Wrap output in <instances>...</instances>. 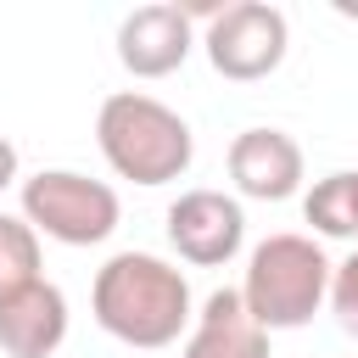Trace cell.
<instances>
[{
	"instance_id": "obj_5",
	"label": "cell",
	"mask_w": 358,
	"mask_h": 358,
	"mask_svg": "<svg viewBox=\"0 0 358 358\" xmlns=\"http://www.w3.org/2000/svg\"><path fill=\"white\" fill-rule=\"evenodd\" d=\"M285 45H291V22H285V11L268 6V0H235V6L207 11L201 50H207L213 73H224V78H235V84L268 78V73L285 62Z\"/></svg>"
},
{
	"instance_id": "obj_13",
	"label": "cell",
	"mask_w": 358,
	"mask_h": 358,
	"mask_svg": "<svg viewBox=\"0 0 358 358\" xmlns=\"http://www.w3.org/2000/svg\"><path fill=\"white\" fill-rule=\"evenodd\" d=\"M6 185H17V145L0 134V190H6Z\"/></svg>"
},
{
	"instance_id": "obj_2",
	"label": "cell",
	"mask_w": 358,
	"mask_h": 358,
	"mask_svg": "<svg viewBox=\"0 0 358 358\" xmlns=\"http://www.w3.org/2000/svg\"><path fill=\"white\" fill-rule=\"evenodd\" d=\"M95 145H101L106 168L129 185H173L196 157L190 123L145 90H117L101 101Z\"/></svg>"
},
{
	"instance_id": "obj_11",
	"label": "cell",
	"mask_w": 358,
	"mask_h": 358,
	"mask_svg": "<svg viewBox=\"0 0 358 358\" xmlns=\"http://www.w3.org/2000/svg\"><path fill=\"white\" fill-rule=\"evenodd\" d=\"M39 229L17 213H0V302L39 285Z\"/></svg>"
},
{
	"instance_id": "obj_3",
	"label": "cell",
	"mask_w": 358,
	"mask_h": 358,
	"mask_svg": "<svg viewBox=\"0 0 358 358\" xmlns=\"http://www.w3.org/2000/svg\"><path fill=\"white\" fill-rule=\"evenodd\" d=\"M330 274L336 263L324 257V246L313 235H268L252 246L246 257V280L241 296L252 308V319L274 336V330H302L324 302H330Z\"/></svg>"
},
{
	"instance_id": "obj_12",
	"label": "cell",
	"mask_w": 358,
	"mask_h": 358,
	"mask_svg": "<svg viewBox=\"0 0 358 358\" xmlns=\"http://www.w3.org/2000/svg\"><path fill=\"white\" fill-rule=\"evenodd\" d=\"M330 313H336V324L347 330V336H358V246L336 263V274H330Z\"/></svg>"
},
{
	"instance_id": "obj_6",
	"label": "cell",
	"mask_w": 358,
	"mask_h": 358,
	"mask_svg": "<svg viewBox=\"0 0 358 358\" xmlns=\"http://www.w3.org/2000/svg\"><path fill=\"white\" fill-rule=\"evenodd\" d=\"M168 246L196 268H224L246 246V213L224 190H185L168 207Z\"/></svg>"
},
{
	"instance_id": "obj_7",
	"label": "cell",
	"mask_w": 358,
	"mask_h": 358,
	"mask_svg": "<svg viewBox=\"0 0 358 358\" xmlns=\"http://www.w3.org/2000/svg\"><path fill=\"white\" fill-rule=\"evenodd\" d=\"M196 50V22L185 6L173 0H151V6H134L123 22H117V62L134 73V78H168L185 67V56Z\"/></svg>"
},
{
	"instance_id": "obj_9",
	"label": "cell",
	"mask_w": 358,
	"mask_h": 358,
	"mask_svg": "<svg viewBox=\"0 0 358 358\" xmlns=\"http://www.w3.org/2000/svg\"><path fill=\"white\" fill-rule=\"evenodd\" d=\"M179 358H268V330L252 319V308L235 285H218L201 302Z\"/></svg>"
},
{
	"instance_id": "obj_10",
	"label": "cell",
	"mask_w": 358,
	"mask_h": 358,
	"mask_svg": "<svg viewBox=\"0 0 358 358\" xmlns=\"http://www.w3.org/2000/svg\"><path fill=\"white\" fill-rule=\"evenodd\" d=\"M67 341V296L62 285L39 280L0 302V352L6 358H50Z\"/></svg>"
},
{
	"instance_id": "obj_8",
	"label": "cell",
	"mask_w": 358,
	"mask_h": 358,
	"mask_svg": "<svg viewBox=\"0 0 358 358\" xmlns=\"http://www.w3.org/2000/svg\"><path fill=\"white\" fill-rule=\"evenodd\" d=\"M229 179L252 201H291L302 190V145L285 129H241L229 140Z\"/></svg>"
},
{
	"instance_id": "obj_1",
	"label": "cell",
	"mask_w": 358,
	"mask_h": 358,
	"mask_svg": "<svg viewBox=\"0 0 358 358\" xmlns=\"http://www.w3.org/2000/svg\"><path fill=\"white\" fill-rule=\"evenodd\" d=\"M90 308L106 336H117L123 347H145V352L173 347L196 324L190 280L157 252H112L95 268Z\"/></svg>"
},
{
	"instance_id": "obj_4",
	"label": "cell",
	"mask_w": 358,
	"mask_h": 358,
	"mask_svg": "<svg viewBox=\"0 0 358 358\" xmlns=\"http://www.w3.org/2000/svg\"><path fill=\"white\" fill-rule=\"evenodd\" d=\"M117 190L78 168H39L22 179V218L62 246H101L117 229Z\"/></svg>"
},
{
	"instance_id": "obj_14",
	"label": "cell",
	"mask_w": 358,
	"mask_h": 358,
	"mask_svg": "<svg viewBox=\"0 0 358 358\" xmlns=\"http://www.w3.org/2000/svg\"><path fill=\"white\" fill-rule=\"evenodd\" d=\"M352 190H358V168H352Z\"/></svg>"
}]
</instances>
